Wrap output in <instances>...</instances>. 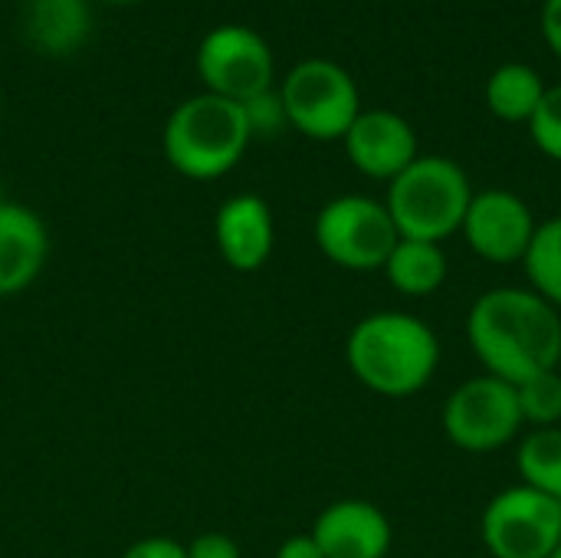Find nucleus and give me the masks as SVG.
<instances>
[{"instance_id": "nucleus-10", "label": "nucleus", "mask_w": 561, "mask_h": 558, "mask_svg": "<svg viewBox=\"0 0 561 558\" xmlns=\"http://www.w3.org/2000/svg\"><path fill=\"white\" fill-rule=\"evenodd\" d=\"M536 227L539 220L519 194L506 187H486V191H473L460 234L480 260L510 266V263H523L536 237Z\"/></svg>"}, {"instance_id": "nucleus-8", "label": "nucleus", "mask_w": 561, "mask_h": 558, "mask_svg": "<svg viewBox=\"0 0 561 558\" xmlns=\"http://www.w3.org/2000/svg\"><path fill=\"white\" fill-rule=\"evenodd\" d=\"M480 536L493 558H549L561 546V503L526 483L506 487L486 503Z\"/></svg>"}, {"instance_id": "nucleus-14", "label": "nucleus", "mask_w": 561, "mask_h": 558, "mask_svg": "<svg viewBox=\"0 0 561 558\" xmlns=\"http://www.w3.org/2000/svg\"><path fill=\"white\" fill-rule=\"evenodd\" d=\"M49 257V230L43 217L23 204L0 201V299L36 283Z\"/></svg>"}, {"instance_id": "nucleus-11", "label": "nucleus", "mask_w": 561, "mask_h": 558, "mask_svg": "<svg viewBox=\"0 0 561 558\" xmlns=\"http://www.w3.org/2000/svg\"><path fill=\"white\" fill-rule=\"evenodd\" d=\"M342 145L355 171L388 184L421 158L414 125L391 109H362Z\"/></svg>"}, {"instance_id": "nucleus-4", "label": "nucleus", "mask_w": 561, "mask_h": 558, "mask_svg": "<svg viewBox=\"0 0 561 558\" xmlns=\"http://www.w3.org/2000/svg\"><path fill=\"white\" fill-rule=\"evenodd\" d=\"M473 184L467 171L444 155H421L391 184L385 207L404 240L444 243L460 234Z\"/></svg>"}, {"instance_id": "nucleus-28", "label": "nucleus", "mask_w": 561, "mask_h": 558, "mask_svg": "<svg viewBox=\"0 0 561 558\" xmlns=\"http://www.w3.org/2000/svg\"><path fill=\"white\" fill-rule=\"evenodd\" d=\"M549 558H561V546H559V549H556V553H552V556H549Z\"/></svg>"}, {"instance_id": "nucleus-3", "label": "nucleus", "mask_w": 561, "mask_h": 558, "mask_svg": "<svg viewBox=\"0 0 561 558\" xmlns=\"http://www.w3.org/2000/svg\"><path fill=\"white\" fill-rule=\"evenodd\" d=\"M250 141L253 135L243 105L210 92H197L174 105L161 132L168 164L191 181L230 174L243 161Z\"/></svg>"}, {"instance_id": "nucleus-12", "label": "nucleus", "mask_w": 561, "mask_h": 558, "mask_svg": "<svg viewBox=\"0 0 561 558\" xmlns=\"http://www.w3.org/2000/svg\"><path fill=\"white\" fill-rule=\"evenodd\" d=\"M214 240L220 260L233 273H256L270 263L276 247L273 210L260 194H233L217 207Z\"/></svg>"}, {"instance_id": "nucleus-5", "label": "nucleus", "mask_w": 561, "mask_h": 558, "mask_svg": "<svg viewBox=\"0 0 561 558\" xmlns=\"http://www.w3.org/2000/svg\"><path fill=\"white\" fill-rule=\"evenodd\" d=\"M279 99L289 128L312 141H342L362 112V95L352 72L319 56L302 59L286 72Z\"/></svg>"}, {"instance_id": "nucleus-18", "label": "nucleus", "mask_w": 561, "mask_h": 558, "mask_svg": "<svg viewBox=\"0 0 561 558\" xmlns=\"http://www.w3.org/2000/svg\"><path fill=\"white\" fill-rule=\"evenodd\" d=\"M516 467L526 487L561 503V428H536L516 451Z\"/></svg>"}, {"instance_id": "nucleus-21", "label": "nucleus", "mask_w": 561, "mask_h": 558, "mask_svg": "<svg viewBox=\"0 0 561 558\" xmlns=\"http://www.w3.org/2000/svg\"><path fill=\"white\" fill-rule=\"evenodd\" d=\"M529 135L536 148L561 164V86H549L536 115L529 118Z\"/></svg>"}, {"instance_id": "nucleus-7", "label": "nucleus", "mask_w": 561, "mask_h": 558, "mask_svg": "<svg viewBox=\"0 0 561 558\" xmlns=\"http://www.w3.org/2000/svg\"><path fill=\"white\" fill-rule=\"evenodd\" d=\"M440 421L447 441L467 454H496L526 428L516 385L493 375H480L454 388Z\"/></svg>"}, {"instance_id": "nucleus-22", "label": "nucleus", "mask_w": 561, "mask_h": 558, "mask_svg": "<svg viewBox=\"0 0 561 558\" xmlns=\"http://www.w3.org/2000/svg\"><path fill=\"white\" fill-rule=\"evenodd\" d=\"M243 112H247V122H250V135H276L279 128H286V109H283V99H279V89H270L250 102H243Z\"/></svg>"}, {"instance_id": "nucleus-26", "label": "nucleus", "mask_w": 561, "mask_h": 558, "mask_svg": "<svg viewBox=\"0 0 561 558\" xmlns=\"http://www.w3.org/2000/svg\"><path fill=\"white\" fill-rule=\"evenodd\" d=\"M273 558H325V556H322V549L316 546L312 533H306V536H289V539L276 549V556Z\"/></svg>"}, {"instance_id": "nucleus-19", "label": "nucleus", "mask_w": 561, "mask_h": 558, "mask_svg": "<svg viewBox=\"0 0 561 558\" xmlns=\"http://www.w3.org/2000/svg\"><path fill=\"white\" fill-rule=\"evenodd\" d=\"M523 266L529 276V289L561 312V217H549L536 227Z\"/></svg>"}, {"instance_id": "nucleus-23", "label": "nucleus", "mask_w": 561, "mask_h": 558, "mask_svg": "<svg viewBox=\"0 0 561 558\" xmlns=\"http://www.w3.org/2000/svg\"><path fill=\"white\" fill-rule=\"evenodd\" d=\"M184 549H187V558H243L237 539L227 533H201Z\"/></svg>"}, {"instance_id": "nucleus-24", "label": "nucleus", "mask_w": 561, "mask_h": 558, "mask_svg": "<svg viewBox=\"0 0 561 558\" xmlns=\"http://www.w3.org/2000/svg\"><path fill=\"white\" fill-rule=\"evenodd\" d=\"M122 558H187V549L178 539L148 536V539H138L135 546H128Z\"/></svg>"}, {"instance_id": "nucleus-2", "label": "nucleus", "mask_w": 561, "mask_h": 558, "mask_svg": "<svg viewBox=\"0 0 561 558\" xmlns=\"http://www.w3.org/2000/svg\"><path fill=\"white\" fill-rule=\"evenodd\" d=\"M348 372L381 398L424 391L440 365L437 332L411 312H371L355 322L345 342Z\"/></svg>"}, {"instance_id": "nucleus-20", "label": "nucleus", "mask_w": 561, "mask_h": 558, "mask_svg": "<svg viewBox=\"0 0 561 558\" xmlns=\"http://www.w3.org/2000/svg\"><path fill=\"white\" fill-rule=\"evenodd\" d=\"M523 424L536 428H561V372H542L516 385Z\"/></svg>"}, {"instance_id": "nucleus-17", "label": "nucleus", "mask_w": 561, "mask_h": 558, "mask_svg": "<svg viewBox=\"0 0 561 558\" xmlns=\"http://www.w3.org/2000/svg\"><path fill=\"white\" fill-rule=\"evenodd\" d=\"M388 283L414 299H424L437 293L447 280V253L440 243H424V240H398L385 263Z\"/></svg>"}, {"instance_id": "nucleus-9", "label": "nucleus", "mask_w": 561, "mask_h": 558, "mask_svg": "<svg viewBox=\"0 0 561 558\" xmlns=\"http://www.w3.org/2000/svg\"><path fill=\"white\" fill-rule=\"evenodd\" d=\"M197 76L204 92L243 105L273 89L276 59L266 36L240 23H224L197 46Z\"/></svg>"}, {"instance_id": "nucleus-1", "label": "nucleus", "mask_w": 561, "mask_h": 558, "mask_svg": "<svg viewBox=\"0 0 561 558\" xmlns=\"http://www.w3.org/2000/svg\"><path fill=\"white\" fill-rule=\"evenodd\" d=\"M467 339L486 375L519 385L561 365V312L529 286H496L467 316Z\"/></svg>"}, {"instance_id": "nucleus-25", "label": "nucleus", "mask_w": 561, "mask_h": 558, "mask_svg": "<svg viewBox=\"0 0 561 558\" xmlns=\"http://www.w3.org/2000/svg\"><path fill=\"white\" fill-rule=\"evenodd\" d=\"M539 26H542V36H546L549 49L561 59V0H546L542 3Z\"/></svg>"}, {"instance_id": "nucleus-13", "label": "nucleus", "mask_w": 561, "mask_h": 558, "mask_svg": "<svg viewBox=\"0 0 561 558\" xmlns=\"http://www.w3.org/2000/svg\"><path fill=\"white\" fill-rule=\"evenodd\" d=\"M312 539L325 558H388L391 520L368 500H335L312 526Z\"/></svg>"}, {"instance_id": "nucleus-15", "label": "nucleus", "mask_w": 561, "mask_h": 558, "mask_svg": "<svg viewBox=\"0 0 561 558\" xmlns=\"http://www.w3.org/2000/svg\"><path fill=\"white\" fill-rule=\"evenodd\" d=\"M20 20L26 43L46 56H69L82 49L92 30L89 0H26Z\"/></svg>"}, {"instance_id": "nucleus-6", "label": "nucleus", "mask_w": 561, "mask_h": 558, "mask_svg": "<svg viewBox=\"0 0 561 558\" xmlns=\"http://www.w3.org/2000/svg\"><path fill=\"white\" fill-rule=\"evenodd\" d=\"M312 237H316L319 253L348 273L385 270L391 250L401 240L385 201H375L365 194L332 197L316 214Z\"/></svg>"}, {"instance_id": "nucleus-16", "label": "nucleus", "mask_w": 561, "mask_h": 558, "mask_svg": "<svg viewBox=\"0 0 561 558\" xmlns=\"http://www.w3.org/2000/svg\"><path fill=\"white\" fill-rule=\"evenodd\" d=\"M546 89H549L546 79L529 62H503L490 72V79L483 86V99H486V109L500 122L529 125Z\"/></svg>"}, {"instance_id": "nucleus-27", "label": "nucleus", "mask_w": 561, "mask_h": 558, "mask_svg": "<svg viewBox=\"0 0 561 558\" xmlns=\"http://www.w3.org/2000/svg\"><path fill=\"white\" fill-rule=\"evenodd\" d=\"M102 3H138V0H102Z\"/></svg>"}]
</instances>
